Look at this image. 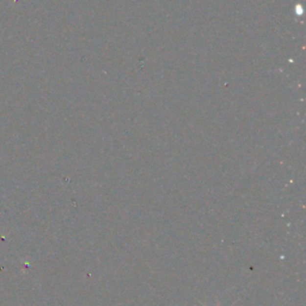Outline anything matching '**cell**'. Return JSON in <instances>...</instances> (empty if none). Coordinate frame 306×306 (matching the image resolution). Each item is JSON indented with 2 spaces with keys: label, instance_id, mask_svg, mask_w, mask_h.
<instances>
[{
  "label": "cell",
  "instance_id": "1",
  "mask_svg": "<svg viewBox=\"0 0 306 306\" xmlns=\"http://www.w3.org/2000/svg\"><path fill=\"white\" fill-rule=\"evenodd\" d=\"M202 306H206V305L202 304ZM216 306H220V305H219V303H216Z\"/></svg>",
  "mask_w": 306,
  "mask_h": 306
}]
</instances>
